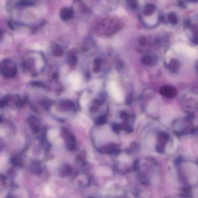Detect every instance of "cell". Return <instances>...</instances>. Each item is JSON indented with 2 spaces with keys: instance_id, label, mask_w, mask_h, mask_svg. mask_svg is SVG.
Masks as SVG:
<instances>
[{
  "instance_id": "10",
  "label": "cell",
  "mask_w": 198,
  "mask_h": 198,
  "mask_svg": "<svg viewBox=\"0 0 198 198\" xmlns=\"http://www.w3.org/2000/svg\"><path fill=\"white\" fill-rule=\"evenodd\" d=\"M168 20L171 24H176L178 22L177 16L174 13L170 14L168 16Z\"/></svg>"
},
{
  "instance_id": "11",
  "label": "cell",
  "mask_w": 198,
  "mask_h": 198,
  "mask_svg": "<svg viewBox=\"0 0 198 198\" xmlns=\"http://www.w3.org/2000/svg\"><path fill=\"white\" fill-rule=\"evenodd\" d=\"M72 170L69 167H65L61 172V175L63 177L68 176L71 174Z\"/></svg>"
},
{
  "instance_id": "12",
  "label": "cell",
  "mask_w": 198,
  "mask_h": 198,
  "mask_svg": "<svg viewBox=\"0 0 198 198\" xmlns=\"http://www.w3.org/2000/svg\"><path fill=\"white\" fill-rule=\"evenodd\" d=\"M101 59H96L95 60V62H94V71L95 72H97L100 69V67H101Z\"/></svg>"
},
{
  "instance_id": "2",
  "label": "cell",
  "mask_w": 198,
  "mask_h": 198,
  "mask_svg": "<svg viewBox=\"0 0 198 198\" xmlns=\"http://www.w3.org/2000/svg\"><path fill=\"white\" fill-rule=\"evenodd\" d=\"M74 15V11L72 8H64L60 11V17L61 19L66 21L72 18Z\"/></svg>"
},
{
  "instance_id": "8",
  "label": "cell",
  "mask_w": 198,
  "mask_h": 198,
  "mask_svg": "<svg viewBox=\"0 0 198 198\" xmlns=\"http://www.w3.org/2000/svg\"><path fill=\"white\" fill-rule=\"evenodd\" d=\"M18 5L20 6H31L34 5V2L32 0H20L18 3Z\"/></svg>"
},
{
  "instance_id": "18",
  "label": "cell",
  "mask_w": 198,
  "mask_h": 198,
  "mask_svg": "<svg viewBox=\"0 0 198 198\" xmlns=\"http://www.w3.org/2000/svg\"><path fill=\"white\" fill-rule=\"evenodd\" d=\"M189 198V196H187V195H185V196H179V198Z\"/></svg>"
},
{
  "instance_id": "14",
  "label": "cell",
  "mask_w": 198,
  "mask_h": 198,
  "mask_svg": "<svg viewBox=\"0 0 198 198\" xmlns=\"http://www.w3.org/2000/svg\"><path fill=\"white\" fill-rule=\"evenodd\" d=\"M106 121V116L102 115V116H99L97 119V125H102Z\"/></svg>"
},
{
  "instance_id": "6",
  "label": "cell",
  "mask_w": 198,
  "mask_h": 198,
  "mask_svg": "<svg viewBox=\"0 0 198 198\" xmlns=\"http://www.w3.org/2000/svg\"><path fill=\"white\" fill-rule=\"evenodd\" d=\"M179 63L177 60L173 59V60H171V62H170V70L172 72H174V73L176 72L179 69Z\"/></svg>"
},
{
  "instance_id": "4",
  "label": "cell",
  "mask_w": 198,
  "mask_h": 198,
  "mask_svg": "<svg viewBox=\"0 0 198 198\" xmlns=\"http://www.w3.org/2000/svg\"><path fill=\"white\" fill-rule=\"evenodd\" d=\"M157 59L156 57L152 56H145L142 59V63L145 66H154L157 63Z\"/></svg>"
},
{
  "instance_id": "7",
  "label": "cell",
  "mask_w": 198,
  "mask_h": 198,
  "mask_svg": "<svg viewBox=\"0 0 198 198\" xmlns=\"http://www.w3.org/2000/svg\"><path fill=\"white\" fill-rule=\"evenodd\" d=\"M155 10V5L151 4H149L148 5L145 6V8H144V13L145 15L149 16L151 14H152Z\"/></svg>"
},
{
  "instance_id": "3",
  "label": "cell",
  "mask_w": 198,
  "mask_h": 198,
  "mask_svg": "<svg viewBox=\"0 0 198 198\" xmlns=\"http://www.w3.org/2000/svg\"><path fill=\"white\" fill-rule=\"evenodd\" d=\"M103 150L104 152L108 154L117 155L119 154L120 152V149L119 146L115 144H111L109 145H107Z\"/></svg>"
},
{
  "instance_id": "17",
  "label": "cell",
  "mask_w": 198,
  "mask_h": 198,
  "mask_svg": "<svg viewBox=\"0 0 198 198\" xmlns=\"http://www.w3.org/2000/svg\"><path fill=\"white\" fill-rule=\"evenodd\" d=\"M120 116L123 119H126L128 118V115H127V114L126 112H123L121 114Z\"/></svg>"
},
{
  "instance_id": "16",
  "label": "cell",
  "mask_w": 198,
  "mask_h": 198,
  "mask_svg": "<svg viewBox=\"0 0 198 198\" xmlns=\"http://www.w3.org/2000/svg\"><path fill=\"white\" fill-rule=\"evenodd\" d=\"M112 128H113V130L115 131H119V126L116 123L113 124V125L112 126Z\"/></svg>"
},
{
  "instance_id": "1",
  "label": "cell",
  "mask_w": 198,
  "mask_h": 198,
  "mask_svg": "<svg viewBox=\"0 0 198 198\" xmlns=\"http://www.w3.org/2000/svg\"><path fill=\"white\" fill-rule=\"evenodd\" d=\"M160 93L168 98H173L177 95V90L171 86H164L160 88Z\"/></svg>"
},
{
  "instance_id": "15",
  "label": "cell",
  "mask_w": 198,
  "mask_h": 198,
  "mask_svg": "<svg viewBox=\"0 0 198 198\" xmlns=\"http://www.w3.org/2000/svg\"><path fill=\"white\" fill-rule=\"evenodd\" d=\"M139 42H140L141 45H145V44H146V38H144V37H142V38L140 39Z\"/></svg>"
},
{
  "instance_id": "19",
  "label": "cell",
  "mask_w": 198,
  "mask_h": 198,
  "mask_svg": "<svg viewBox=\"0 0 198 198\" xmlns=\"http://www.w3.org/2000/svg\"></svg>"
},
{
  "instance_id": "13",
  "label": "cell",
  "mask_w": 198,
  "mask_h": 198,
  "mask_svg": "<svg viewBox=\"0 0 198 198\" xmlns=\"http://www.w3.org/2000/svg\"><path fill=\"white\" fill-rule=\"evenodd\" d=\"M128 4L132 9H135L138 6L137 0H128Z\"/></svg>"
},
{
  "instance_id": "9",
  "label": "cell",
  "mask_w": 198,
  "mask_h": 198,
  "mask_svg": "<svg viewBox=\"0 0 198 198\" xmlns=\"http://www.w3.org/2000/svg\"><path fill=\"white\" fill-rule=\"evenodd\" d=\"M59 132L56 129H51L48 131L47 133L48 138L50 140H53L58 135Z\"/></svg>"
},
{
  "instance_id": "5",
  "label": "cell",
  "mask_w": 198,
  "mask_h": 198,
  "mask_svg": "<svg viewBox=\"0 0 198 198\" xmlns=\"http://www.w3.org/2000/svg\"><path fill=\"white\" fill-rule=\"evenodd\" d=\"M158 140L159 143V145L164 147V144H166V143L169 140V136L164 133H160L159 135H158Z\"/></svg>"
}]
</instances>
